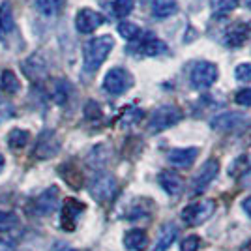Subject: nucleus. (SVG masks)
I'll return each mask as SVG.
<instances>
[{
	"mask_svg": "<svg viewBox=\"0 0 251 251\" xmlns=\"http://www.w3.org/2000/svg\"><path fill=\"white\" fill-rule=\"evenodd\" d=\"M137 51L141 52V54H145V56H159V54H163V52L167 51V43L161 42L159 38L150 34V36L143 38V42H139Z\"/></svg>",
	"mask_w": 251,
	"mask_h": 251,
	"instance_id": "nucleus-18",
	"label": "nucleus"
},
{
	"mask_svg": "<svg viewBox=\"0 0 251 251\" xmlns=\"http://www.w3.org/2000/svg\"><path fill=\"white\" fill-rule=\"evenodd\" d=\"M143 118V111L141 109H126L122 116H120V126L129 127V126H135L137 122H141Z\"/></svg>",
	"mask_w": 251,
	"mask_h": 251,
	"instance_id": "nucleus-31",
	"label": "nucleus"
},
{
	"mask_svg": "<svg viewBox=\"0 0 251 251\" xmlns=\"http://www.w3.org/2000/svg\"><path fill=\"white\" fill-rule=\"evenodd\" d=\"M201 250V238L197 234L186 236L180 244V251H199Z\"/></svg>",
	"mask_w": 251,
	"mask_h": 251,
	"instance_id": "nucleus-34",
	"label": "nucleus"
},
{
	"mask_svg": "<svg viewBox=\"0 0 251 251\" xmlns=\"http://www.w3.org/2000/svg\"><path fill=\"white\" fill-rule=\"evenodd\" d=\"M178 11V2L176 0H154L152 2V13L157 19H167L173 17Z\"/></svg>",
	"mask_w": 251,
	"mask_h": 251,
	"instance_id": "nucleus-21",
	"label": "nucleus"
},
{
	"mask_svg": "<svg viewBox=\"0 0 251 251\" xmlns=\"http://www.w3.org/2000/svg\"><path fill=\"white\" fill-rule=\"evenodd\" d=\"M184 113L175 107V105H161L157 107L156 111L150 116V122H148V129L152 133H159V131H165L169 127L176 126L182 120Z\"/></svg>",
	"mask_w": 251,
	"mask_h": 251,
	"instance_id": "nucleus-2",
	"label": "nucleus"
},
{
	"mask_svg": "<svg viewBox=\"0 0 251 251\" xmlns=\"http://www.w3.org/2000/svg\"><path fill=\"white\" fill-rule=\"evenodd\" d=\"M116 193V180L115 176L101 173L92 180L90 184V195L94 197L98 202H109V201L115 197Z\"/></svg>",
	"mask_w": 251,
	"mask_h": 251,
	"instance_id": "nucleus-6",
	"label": "nucleus"
},
{
	"mask_svg": "<svg viewBox=\"0 0 251 251\" xmlns=\"http://www.w3.org/2000/svg\"><path fill=\"white\" fill-rule=\"evenodd\" d=\"M84 206L81 201H77V199H66L64 201V204H62V212H60V223H62V227L66 230H74L75 229V225H77V218L81 216L84 212Z\"/></svg>",
	"mask_w": 251,
	"mask_h": 251,
	"instance_id": "nucleus-11",
	"label": "nucleus"
},
{
	"mask_svg": "<svg viewBox=\"0 0 251 251\" xmlns=\"http://www.w3.org/2000/svg\"><path fill=\"white\" fill-rule=\"evenodd\" d=\"M52 251H75L70 244H66V242H56L54 246H52Z\"/></svg>",
	"mask_w": 251,
	"mask_h": 251,
	"instance_id": "nucleus-38",
	"label": "nucleus"
},
{
	"mask_svg": "<svg viewBox=\"0 0 251 251\" xmlns=\"http://www.w3.org/2000/svg\"><path fill=\"white\" fill-rule=\"evenodd\" d=\"M70 92H72V86L66 81H58L54 84V90H52V100L58 105H64L70 98Z\"/></svg>",
	"mask_w": 251,
	"mask_h": 251,
	"instance_id": "nucleus-28",
	"label": "nucleus"
},
{
	"mask_svg": "<svg viewBox=\"0 0 251 251\" xmlns=\"http://www.w3.org/2000/svg\"><path fill=\"white\" fill-rule=\"evenodd\" d=\"M19 88H21V83H19L17 75L13 74L11 70H4V72L0 74V90H2V92H6V94H15V92H19Z\"/></svg>",
	"mask_w": 251,
	"mask_h": 251,
	"instance_id": "nucleus-24",
	"label": "nucleus"
},
{
	"mask_svg": "<svg viewBox=\"0 0 251 251\" xmlns=\"http://www.w3.org/2000/svg\"><path fill=\"white\" fill-rule=\"evenodd\" d=\"M56 208H58V188L56 186H51L49 189H45L34 201V210L40 216H49Z\"/></svg>",
	"mask_w": 251,
	"mask_h": 251,
	"instance_id": "nucleus-12",
	"label": "nucleus"
},
{
	"mask_svg": "<svg viewBox=\"0 0 251 251\" xmlns=\"http://www.w3.org/2000/svg\"><path fill=\"white\" fill-rule=\"evenodd\" d=\"M234 101L242 105V107H251V88H244L240 92H236Z\"/></svg>",
	"mask_w": 251,
	"mask_h": 251,
	"instance_id": "nucleus-36",
	"label": "nucleus"
},
{
	"mask_svg": "<svg viewBox=\"0 0 251 251\" xmlns=\"http://www.w3.org/2000/svg\"><path fill=\"white\" fill-rule=\"evenodd\" d=\"M248 122V116L242 115V113H221V115L214 116L210 120V126L218 131H232V129H238L242 126H246Z\"/></svg>",
	"mask_w": 251,
	"mask_h": 251,
	"instance_id": "nucleus-10",
	"label": "nucleus"
},
{
	"mask_svg": "<svg viewBox=\"0 0 251 251\" xmlns=\"http://www.w3.org/2000/svg\"><path fill=\"white\" fill-rule=\"evenodd\" d=\"M218 77H220L218 66L212 62H206V60L197 62L193 66V70H191V84H193L197 90L210 88L212 84L218 81Z\"/></svg>",
	"mask_w": 251,
	"mask_h": 251,
	"instance_id": "nucleus-5",
	"label": "nucleus"
},
{
	"mask_svg": "<svg viewBox=\"0 0 251 251\" xmlns=\"http://www.w3.org/2000/svg\"><path fill=\"white\" fill-rule=\"evenodd\" d=\"M58 173L62 175V178L66 180V184L70 186V188L74 189H79L83 186V175H81V171L75 167L74 163H66L62 167L58 169Z\"/></svg>",
	"mask_w": 251,
	"mask_h": 251,
	"instance_id": "nucleus-22",
	"label": "nucleus"
},
{
	"mask_svg": "<svg viewBox=\"0 0 251 251\" xmlns=\"http://www.w3.org/2000/svg\"><path fill=\"white\" fill-rule=\"evenodd\" d=\"M242 186H244V188H251V169L250 171H246V173H244V175H242Z\"/></svg>",
	"mask_w": 251,
	"mask_h": 251,
	"instance_id": "nucleus-39",
	"label": "nucleus"
},
{
	"mask_svg": "<svg viewBox=\"0 0 251 251\" xmlns=\"http://www.w3.org/2000/svg\"><path fill=\"white\" fill-rule=\"evenodd\" d=\"M251 30V25H246V23H236L232 25L229 30L225 32V38H223V43L227 47H238L246 42L248 34Z\"/></svg>",
	"mask_w": 251,
	"mask_h": 251,
	"instance_id": "nucleus-16",
	"label": "nucleus"
},
{
	"mask_svg": "<svg viewBox=\"0 0 251 251\" xmlns=\"http://www.w3.org/2000/svg\"><path fill=\"white\" fill-rule=\"evenodd\" d=\"M250 10H251V2H250Z\"/></svg>",
	"mask_w": 251,
	"mask_h": 251,
	"instance_id": "nucleus-43",
	"label": "nucleus"
},
{
	"mask_svg": "<svg viewBox=\"0 0 251 251\" xmlns=\"http://www.w3.org/2000/svg\"><path fill=\"white\" fill-rule=\"evenodd\" d=\"M234 77H236V81H240V83H250L251 81V64L250 62L238 64L236 70H234Z\"/></svg>",
	"mask_w": 251,
	"mask_h": 251,
	"instance_id": "nucleus-33",
	"label": "nucleus"
},
{
	"mask_svg": "<svg viewBox=\"0 0 251 251\" xmlns=\"http://www.w3.org/2000/svg\"><path fill=\"white\" fill-rule=\"evenodd\" d=\"M17 216L13 212H8V210H0V232H6V230H11L17 227Z\"/></svg>",
	"mask_w": 251,
	"mask_h": 251,
	"instance_id": "nucleus-30",
	"label": "nucleus"
},
{
	"mask_svg": "<svg viewBox=\"0 0 251 251\" xmlns=\"http://www.w3.org/2000/svg\"><path fill=\"white\" fill-rule=\"evenodd\" d=\"M84 116L90 118V120L101 118V109H100V105L96 103V101H88V103L84 105Z\"/></svg>",
	"mask_w": 251,
	"mask_h": 251,
	"instance_id": "nucleus-35",
	"label": "nucleus"
},
{
	"mask_svg": "<svg viewBox=\"0 0 251 251\" xmlns=\"http://www.w3.org/2000/svg\"><path fill=\"white\" fill-rule=\"evenodd\" d=\"M242 208H244V212H246V214L251 218V197L244 199V202H242Z\"/></svg>",
	"mask_w": 251,
	"mask_h": 251,
	"instance_id": "nucleus-40",
	"label": "nucleus"
},
{
	"mask_svg": "<svg viewBox=\"0 0 251 251\" xmlns=\"http://www.w3.org/2000/svg\"><path fill=\"white\" fill-rule=\"evenodd\" d=\"M4 165H6V159H4V156L0 154V173H2V169H4Z\"/></svg>",
	"mask_w": 251,
	"mask_h": 251,
	"instance_id": "nucleus-42",
	"label": "nucleus"
},
{
	"mask_svg": "<svg viewBox=\"0 0 251 251\" xmlns=\"http://www.w3.org/2000/svg\"><path fill=\"white\" fill-rule=\"evenodd\" d=\"M238 6V0H212V10L216 15H225Z\"/></svg>",
	"mask_w": 251,
	"mask_h": 251,
	"instance_id": "nucleus-32",
	"label": "nucleus"
},
{
	"mask_svg": "<svg viewBox=\"0 0 251 251\" xmlns=\"http://www.w3.org/2000/svg\"><path fill=\"white\" fill-rule=\"evenodd\" d=\"M176 236H178V227L175 223H165V225H161L159 234H157V238H156L154 251H167L169 248L173 246V242L176 240Z\"/></svg>",
	"mask_w": 251,
	"mask_h": 251,
	"instance_id": "nucleus-19",
	"label": "nucleus"
},
{
	"mask_svg": "<svg viewBox=\"0 0 251 251\" xmlns=\"http://www.w3.org/2000/svg\"><path fill=\"white\" fill-rule=\"evenodd\" d=\"M36 8L45 17H52L62 10V0H36Z\"/></svg>",
	"mask_w": 251,
	"mask_h": 251,
	"instance_id": "nucleus-26",
	"label": "nucleus"
},
{
	"mask_svg": "<svg viewBox=\"0 0 251 251\" xmlns=\"http://www.w3.org/2000/svg\"><path fill=\"white\" fill-rule=\"evenodd\" d=\"M15 28V17L11 10L10 2H2L0 4V32L2 34H11Z\"/></svg>",
	"mask_w": 251,
	"mask_h": 251,
	"instance_id": "nucleus-23",
	"label": "nucleus"
},
{
	"mask_svg": "<svg viewBox=\"0 0 251 251\" xmlns=\"http://www.w3.org/2000/svg\"><path fill=\"white\" fill-rule=\"evenodd\" d=\"M111 10L118 19H124L133 11V0H115L111 4Z\"/></svg>",
	"mask_w": 251,
	"mask_h": 251,
	"instance_id": "nucleus-29",
	"label": "nucleus"
},
{
	"mask_svg": "<svg viewBox=\"0 0 251 251\" xmlns=\"http://www.w3.org/2000/svg\"><path fill=\"white\" fill-rule=\"evenodd\" d=\"M109 157H111V148L107 145H98L90 150V154L86 157V163L92 169H103L109 163Z\"/></svg>",
	"mask_w": 251,
	"mask_h": 251,
	"instance_id": "nucleus-20",
	"label": "nucleus"
},
{
	"mask_svg": "<svg viewBox=\"0 0 251 251\" xmlns=\"http://www.w3.org/2000/svg\"><path fill=\"white\" fill-rule=\"evenodd\" d=\"M13 115V109H11V105L4 103V101H0V122L2 120H6V118H10Z\"/></svg>",
	"mask_w": 251,
	"mask_h": 251,
	"instance_id": "nucleus-37",
	"label": "nucleus"
},
{
	"mask_svg": "<svg viewBox=\"0 0 251 251\" xmlns=\"http://www.w3.org/2000/svg\"><path fill=\"white\" fill-rule=\"evenodd\" d=\"M199 156V148L188 147V148H173L167 154V159L171 165L180 169H188L195 163V159Z\"/></svg>",
	"mask_w": 251,
	"mask_h": 251,
	"instance_id": "nucleus-13",
	"label": "nucleus"
},
{
	"mask_svg": "<svg viewBox=\"0 0 251 251\" xmlns=\"http://www.w3.org/2000/svg\"><path fill=\"white\" fill-rule=\"evenodd\" d=\"M216 212V201L212 199H201L188 204L182 210V220L189 227H197L201 223L212 218V214Z\"/></svg>",
	"mask_w": 251,
	"mask_h": 251,
	"instance_id": "nucleus-3",
	"label": "nucleus"
},
{
	"mask_svg": "<svg viewBox=\"0 0 251 251\" xmlns=\"http://www.w3.org/2000/svg\"><path fill=\"white\" fill-rule=\"evenodd\" d=\"M218 173H220V161H218V159H206V161L201 165L199 173L195 175L193 182H191L193 193L204 191V189L212 184V180L218 176Z\"/></svg>",
	"mask_w": 251,
	"mask_h": 251,
	"instance_id": "nucleus-8",
	"label": "nucleus"
},
{
	"mask_svg": "<svg viewBox=\"0 0 251 251\" xmlns=\"http://www.w3.org/2000/svg\"><path fill=\"white\" fill-rule=\"evenodd\" d=\"M113 47H115V40L111 36H98V38L88 40L83 47L84 70L86 72H96L107 60Z\"/></svg>",
	"mask_w": 251,
	"mask_h": 251,
	"instance_id": "nucleus-1",
	"label": "nucleus"
},
{
	"mask_svg": "<svg viewBox=\"0 0 251 251\" xmlns=\"http://www.w3.org/2000/svg\"><path fill=\"white\" fill-rule=\"evenodd\" d=\"M23 70H25V74L28 75L30 79L34 81H40L43 75L47 74V62L42 58V54H32L30 58H26L25 62H23Z\"/></svg>",
	"mask_w": 251,
	"mask_h": 251,
	"instance_id": "nucleus-17",
	"label": "nucleus"
},
{
	"mask_svg": "<svg viewBox=\"0 0 251 251\" xmlns=\"http://www.w3.org/2000/svg\"><path fill=\"white\" fill-rule=\"evenodd\" d=\"M157 182L163 188V191L169 193V195H173V197H176V195H180L184 191V180L178 176L176 173L161 171L159 176H157Z\"/></svg>",
	"mask_w": 251,
	"mask_h": 251,
	"instance_id": "nucleus-14",
	"label": "nucleus"
},
{
	"mask_svg": "<svg viewBox=\"0 0 251 251\" xmlns=\"http://www.w3.org/2000/svg\"><path fill=\"white\" fill-rule=\"evenodd\" d=\"M118 34H120L124 40H127V42H135V40L141 38L143 30H141L137 25H133V23L124 21V23H120V25H118Z\"/></svg>",
	"mask_w": 251,
	"mask_h": 251,
	"instance_id": "nucleus-27",
	"label": "nucleus"
},
{
	"mask_svg": "<svg viewBox=\"0 0 251 251\" xmlns=\"http://www.w3.org/2000/svg\"><path fill=\"white\" fill-rule=\"evenodd\" d=\"M58 152H60V139H58V135L52 129L42 131L38 141H36V147H34V156L38 159H49V157L56 156Z\"/></svg>",
	"mask_w": 251,
	"mask_h": 251,
	"instance_id": "nucleus-7",
	"label": "nucleus"
},
{
	"mask_svg": "<svg viewBox=\"0 0 251 251\" xmlns=\"http://www.w3.org/2000/svg\"><path fill=\"white\" fill-rule=\"evenodd\" d=\"M133 84V77L131 74L124 70V68H113L109 70L103 77V88L105 92H109L111 96H120L124 94L126 90H129Z\"/></svg>",
	"mask_w": 251,
	"mask_h": 251,
	"instance_id": "nucleus-4",
	"label": "nucleus"
},
{
	"mask_svg": "<svg viewBox=\"0 0 251 251\" xmlns=\"http://www.w3.org/2000/svg\"><path fill=\"white\" fill-rule=\"evenodd\" d=\"M240 251H251V240L250 242H246L244 246H242V250Z\"/></svg>",
	"mask_w": 251,
	"mask_h": 251,
	"instance_id": "nucleus-41",
	"label": "nucleus"
},
{
	"mask_svg": "<svg viewBox=\"0 0 251 251\" xmlns=\"http://www.w3.org/2000/svg\"><path fill=\"white\" fill-rule=\"evenodd\" d=\"M28 141H30V133L26 129H21V127H15V129H11L10 133H8V145L11 148H15V150L26 147Z\"/></svg>",
	"mask_w": 251,
	"mask_h": 251,
	"instance_id": "nucleus-25",
	"label": "nucleus"
},
{
	"mask_svg": "<svg viewBox=\"0 0 251 251\" xmlns=\"http://www.w3.org/2000/svg\"><path fill=\"white\" fill-rule=\"evenodd\" d=\"M148 234L143 229H131L124 234V246L129 251H147L148 250Z\"/></svg>",
	"mask_w": 251,
	"mask_h": 251,
	"instance_id": "nucleus-15",
	"label": "nucleus"
},
{
	"mask_svg": "<svg viewBox=\"0 0 251 251\" xmlns=\"http://www.w3.org/2000/svg\"><path fill=\"white\" fill-rule=\"evenodd\" d=\"M105 23V17L100 11H94L90 8H83L75 15V26L81 34H92Z\"/></svg>",
	"mask_w": 251,
	"mask_h": 251,
	"instance_id": "nucleus-9",
	"label": "nucleus"
}]
</instances>
